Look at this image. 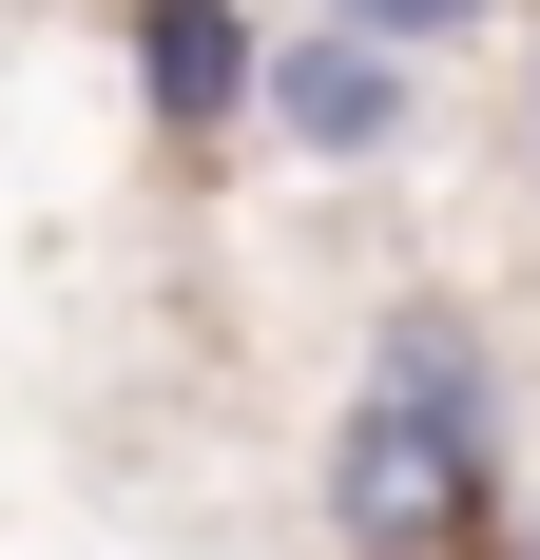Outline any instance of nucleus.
<instances>
[{
  "mask_svg": "<svg viewBox=\"0 0 540 560\" xmlns=\"http://www.w3.org/2000/svg\"><path fill=\"white\" fill-rule=\"evenodd\" d=\"M367 387L386 406H444V425H502V348L444 310V290H386V329H367Z\"/></svg>",
  "mask_w": 540,
  "mask_h": 560,
  "instance_id": "nucleus-4",
  "label": "nucleus"
},
{
  "mask_svg": "<svg viewBox=\"0 0 540 560\" xmlns=\"http://www.w3.org/2000/svg\"><path fill=\"white\" fill-rule=\"evenodd\" d=\"M502 541H521V560H540V503H521V522H502Z\"/></svg>",
  "mask_w": 540,
  "mask_h": 560,
  "instance_id": "nucleus-7",
  "label": "nucleus"
},
{
  "mask_svg": "<svg viewBox=\"0 0 540 560\" xmlns=\"http://www.w3.org/2000/svg\"><path fill=\"white\" fill-rule=\"evenodd\" d=\"M328 541L348 560H483L502 541V425L348 387V425H328Z\"/></svg>",
  "mask_w": 540,
  "mask_h": 560,
  "instance_id": "nucleus-1",
  "label": "nucleus"
},
{
  "mask_svg": "<svg viewBox=\"0 0 540 560\" xmlns=\"http://www.w3.org/2000/svg\"><path fill=\"white\" fill-rule=\"evenodd\" d=\"M309 20H348V39H406V58H444V39H483L502 0H309Z\"/></svg>",
  "mask_w": 540,
  "mask_h": 560,
  "instance_id": "nucleus-5",
  "label": "nucleus"
},
{
  "mask_svg": "<svg viewBox=\"0 0 540 560\" xmlns=\"http://www.w3.org/2000/svg\"><path fill=\"white\" fill-rule=\"evenodd\" d=\"M521 174H540V58H521Z\"/></svg>",
  "mask_w": 540,
  "mask_h": 560,
  "instance_id": "nucleus-6",
  "label": "nucleus"
},
{
  "mask_svg": "<svg viewBox=\"0 0 540 560\" xmlns=\"http://www.w3.org/2000/svg\"><path fill=\"white\" fill-rule=\"evenodd\" d=\"M116 58H136V116H155V155L213 174L270 97V20L251 0H116Z\"/></svg>",
  "mask_w": 540,
  "mask_h": 560,
  "instance_id": "nucleus-3",
  "label": "nucleus"
},
{
  "mask_svg": "<svg viewBox=\"0 0 540 560\" xmlns=\"http://www.w3.org/2000/svg\"><path fill=\"white\" fill-rule=\"evenodd\" d=\"M270 155H309V174H367L425 136V58L406 39H348V20H270V97H251Z\"/></svg>",
  "mask_w": 540,
  "mask_h": 560,
  "instance_id": "nucleus-2",
  "label": "nucleus"
},
{
  "mask_svg": "<svg viewBox=\"0 0 540 560\" xmlns=\"http://www.w3.org/2000/svg\"><path fill=\"white\" fill-rule=\"evenodd\" d=\"M483 560H521V541H483Z\"/></svg>",
  "mask_w": 540,
  "mask_h": 560,
  "instance_id": "nucleus-8",
  "label": "nucleus"
}]
</instances>
